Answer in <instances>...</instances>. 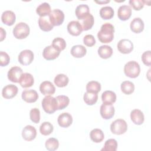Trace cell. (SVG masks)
<instances>
[{"label": "cell", "instance_id": "6da1fadb", "mask_svg": "<svg viewBox=\"0 0 151 151\" xmlns=\"http://www.w3.org/2000/svg\"><path fill=\"white\" fill-rule=\"evenodd\" d=\"M114 26L110 23L106 22L101 25L100 30L98 32V39L102 43H109L114 38Z\"/></svg>", "mask_w": 151, "mask_h": 151}, {"label": "cell", "instance_id": "7a4b0ae2", "mask_svg": "<svg viewBox=\"0 0 151 151\" xmlns=\"http://www.w3.org/2000/svg\"><path fill=\"white\" fill-rule=\"evenodd\" d=\"M124 72L129 77L136 78L140 73V65L135 61H130L124 65Z\"/></svg>", "mask_w": 151, "mask_h": 151}, {"label": "cell", "instance_id": "3957f363", "mask_svg": "<svg viewBox=\"0 0 151 151\" xmlns=\"http://www.w3.org/2000/svg\"><path fill=\"white\" fill-rule=\"evenodd\" d=\"M42 107L47 113H54L57 110H58L56 99L51 96H45L42 100Z\"/></svg>", "mask_w": 151, "mask_h": 151}, {"label": "cell", "instance_id": "277c9868", "mask_svg": "<svg viewBox=\"0 0 151 151\" xmlns=\"http://www.w3.org/2000/svg\"><path fill=\"white\" fill-rule=\"evenodd\" d=\"M30 29L28 24L25 22H19L13 29V35L17 39H24L29 34Z\"/></svg>", "mask_w": 151, "mask_h": 151}, {"label": "cell", "instance_id": "5b68a950", "mask_svg": "<svg viewBox=\"0 0 151 151\" xmlns=\"http://www.w3.org/2000/svg\"><path fill=\"white\" fill-rule=\"evenodd\" d=\"M127 130V124L126 121L122 119H116L110 125L111 132L115 134H124Z\"/></svg>", "mask_w": 151, "mask_h": 151}, {"label": "cell", "instance_id": "8992f818", "mask_svg": "<svg viewBox=\"0 0 151 151\" xmlns=\"http://www.w3.org/2000/svg\"><path fill=\"white\" fill-rule=\"evenodd\" d=\"M48 17L53 26H59L61 25L64 20V14L59 9H54L51 11Z\"/></svg>", "mask_w": 151, "mask_h": 151}, {"label": "cell", "instance_id": "52a82bcc", "mask_svg": "<svg viewBox=\"0 0 151 151\" xmlns=\"http://www.w3.org/2000/svg\"><path fill=\"white\" fill-rule=\"evenodd\" d=\"M34 55L32 51L25 50L22 51L18 55V61L22 65H27L30 64L34 60Z\"/></svg>", "mask_w": 151, "mask_h": 151}, {"label": "cell", "instance_id": "ba28073f", "mask_svg": "<svg viewBox=\"0 0 151 151\" xmlns=\"http://www.w3.org/2000/svg\"><path fill=\"white\" fill-rule=\"evenodd\" d=\"M117 49L122 54H129L133 50V42L128 39L120 40L117 43Z\"/></svg>", "mask_w": 151, "mask_h": 151}, {"label": "cell", "instance_id": "9c48e42d", "mask_svg": "<svg viewBox=\"0 0 151 151\" xmlns=\"http://www.w3.org/2000/svg\"><path fill=\"white\" fill-rule=\"evenodd\" d=\"M23 71L21 68L18 66H14L9 70L7 76L9 81L13 83H19Z\"/></svg>", "mask_w": 151, "mask_h": 151}, {"label": "cell", "instance_id": "30bf717a", "mask_svg": "<svg viewBox=\"0 0 151 151\" xmlns=\"http://www.w3.org/2000/svg\"><path fill=\"white\" fill-rule=\"evenodd\" d=\"M114 107L112 104L103 103L100 106V113L101 117L106 120L112 118L114 114Z\"/></svg>", "mask_w": 151, "mask_h": 151}, {"label": "cell", "instance_id": "8fae6325", "mask_svg": "<svg viewBox=\"0 0 151 151\" xmlns=\"http://www.w3.org/2000/svg\"><path fill=\"white\" fill-rule=\"evenodd\" d=\"M60 54V51L52 45L46 47L42 52L43 57L47 60H52L57 58Z\"/></svg>", "mask_w": 151, "mask_h": 151}, {"label": "cell", "instance_id": "7c38bea8", "mask_svg": "<svg viewBox=\"0 0 151 151\" xmlns=\"http://www.w3.org/2000/svg\"><path fill=\"white\" fill-rule=\"evenodd\" d=\"M18 91V88L15 85L8 84L2 88V95L5 99H11L17 94Z\"/></svg>", "mask_w": 151, "mask_h": 151}, {"label": "cell", "instance_id": "4fadbf2b", "mask_svg": "<svg viewBox=\"0 0 151 151\" xmlns=\"http://www.w3.org/2000/svg\"><path fill=\"white\" fill-rule=\"evenodd\" d=\"M36 136L37 130L34 126L27 125L24 127L22 132V136L25 140L31 141L35 138Z\"/></svg>", "mask_w": 151, "mask_h": 151}, {"label": "cell", "instance_id": "5bb4252c", "mask_svg": "<svg viewBox=\"0 0 151 151\" xmlns=\"http://www.w3.org/2000/svg\"><path fill=\"white\" fill-rule=\"evenodd\" d=\"M67 31L71 35L73 36H78L83 31V28L80 22L77 21H72L67 25Z\"/></svg>", "mask_w": 151, "mask_h": 151}, {"label": "cell", "instance_id": "9a60e30c", "mask_svg": "<svg viewBox=\"0 0 151 151\" xmlns=\"http://www.w3.org/2000/svg\"><path fill=\"white\" fill-rule=\"evenodd\" d=\"M21 96L23 100L29 103L35 102L39 97L37 92L32 89L24 90L22 92Z\"/></svg>", "mask_w": 151, "mask_h": 151}, {"label": "cell", "instance_id": "2e32d148", "mask_svg": "<svg viewBox=\"0 0 151 151\" xmlns=\"http://www.w3.org/2000/svg\"><path fill=\"white\" fill-rule=\"evenodd\" d=\"M57 122L60 126L66 128L72 124L73 117L70 113L64 112L58 116Z\"/></svg>", "mask_w": 151, "mask_h": 151}, {"label": "cell", "instance_id": "e0dca14e", "mask_svg": "<svg viewBox=\"0 0 151 151\" xmlns=\"http://www.w3.org/2000/svg\"><path fill=\"white\" fill-rule=\"evenodd\" d=\"M40 90L42 94L50 96L55 93V88L53 84L50 81H44L41 83L40 86Z\"/></svg>", "mask_w": 151, "mask_h": 151}, {"label": "cell", "instance_id": "ac0fdd59", "mask_svg": "<svg viewBox=\"0 0 151 151\" xmlns=\"http://www.w3.org/2000/svg\"><path fill=\"white\" fill-rule=\"evenodd\" d=\"M132 15L131 8L126 5H121L117 11L118 18L121 21H126L130 18Z\"/></svg>", "mask_w": 151, "mask_h": 151}, {"label": "cell", "instance_id": "d6986e66", "mask_svg": "<svg viewBox=\"0 0 151 151\" xmlns=\"http://www.w3.org/2000/svg\"><path fill=\"white\" fill-rule=\"evenodd\" d=\"M1 20L2 22L6 25H12L16 20V16L14 12L12 11H5L3 12L1 16Z\"/></svg>", "mask_w": 151, "mask_h": 151}, {"label": "cell", "instance_id": "ffe728a7", "mask_svg": "<svg viewBox=\"0 0 151 151\" xmlns=\"http://www.w3.org/2000/svg\"><path fill=\"white\" fill-rule=\"evenodd\" d=\"M144 22L139 17L134 18L130 22V29L134 33H140L144 29Z\"/></svg>", "mask_w": 151, "mask_h": 151}, {"label": "cell", "instance_id": "44dd1931", "mask_svg": "<svg viewBox=\"0 0 151 151\" xmlns=\"http://www.w3.org/2000/svg\"><path fill=\"white\" fill-rule=\"evenodd\" d=\"M19 83L21 87L23 88L30 87L33 85L34 83V77L30 73H23L20 78Z\"/></svg>", "mask_w": 151, "mask_h": 151}, {"label": "cell", "instance_id": "7402d4cb", "mask_svg": "<svg viewBox=\"0 0 151 151\" xmlns=\"http://www.w3.org/2000/svg\"><path fill=\"white\" fill-rule=\"evenodd\" d=\"M75 13L77 18L79 20H81L90 14L89 7L86 4H80L77 6Z\"/></svg>", "mask_w": 151, "mask_h": 151}, {"label": "cell", "instance_id": "603a6c76", "mask_svg": "<svg viewBox=\"0 0 151 151\" xmlns=\"http://www.w3.org/2000/svg\"><path fill=\"white\" fill-rule=\"evenodd\" d=\"M130 118L132 121L137 125L143 124L145 117L143 112L139 109H134L130 113Z\"/></svg>", "mask_w": 151, "mask_h": 151}, {"label": "cell", "instance_id": "cb8c5ba5", "mask_svg": "<svg viewBox=\"0 0 151 151\" xmlns=\"http://www.w3.org/2000/svg\"><path fill=\"white\" fill-rule=\"evenodd\" d=\"M38 25L40 29L45 32L51 31L54 27L51 24L48 16L40 17L38 19Z\"/></svg>", "mask_w": 151, "mask_h": 151}, {"label": "cell", "instance_id": "d4e9b609", "mask_svg": "<svg viewBox=\"0 0 151 151\" xmlns=\"http://www.w3.org/2000/svg\"><path fill=\"white\" fill-rule=\"evenodd\" d=\"M101 100L103 103L112 104L116 100V94L110 90H106L101 94Z\"/></svg>", "mask_w": 151, "mask_h": 151}, {"label": "cell", "instance_id": "484cf974", "mask_svg": "<svg viewBox=\"0 0 151 151\" xmlns=\"http://www.w3.org/2000/svg\"><path fill=\"white\" fill-rule=\"evenodd\" d=\"M70 52L71 54L76 58H81L86 55L87 50L86 47L82 45H76L72 47Z\"/></svg>", "mask_w": 151, "mask_h": 151}, {"label": "cell", "instance_id": "4316f807", "mask_svg": "<svg viewBox=\"0 0 151 151\" xmlns=\"http://www.w3.org/2000/svg\"><path fill=\"white\" fill-rule=\"evenodd\" d=\"M98 54L99 56L103 59H107L110 58L113 54V49L112 48L107 45H101L98 48Z\"/></svg>", "mask_w": 151, "mask_h": 151}, {"label": "cell", "instance_id": "83f0119b", "mask_svg": "<svg viewBox=\"0 0 151 151\" xmlns=\"http://www.w3.org/2000/svg\"><path fill=\"white\" fill-rule=\"evenodd\" d=\"M51 11V6L47 2H44L40 4L36 9L37 14L40 15V17L48 16Z\"/></svg>", "mask_w": 151, "mask_h": 151}, {"label": "cell", "instance_id": "f1b7e54d", "mask_svg": "<svg viewBox=\"0 0 151 151\" xmlns=\"http://www.w3.org/2000/svg\"><path fill=\"white\" fill-rule=\"evenodd\" d=\"M94 19L93 16L90 13L85 18L80 20V24L82 26L83 31H87L92 28L94 25Z\"/></svg>", "mask_w": 151, "mask_h": 151}, {"label": "cell", "instance_id": "f546056e", "mask_svg": "<svg viewBox=\"0 0 151 151\" xmlns=\"http://www.w3.org/2000/svg\"><path fill=\"white\" fill-rule=\"evenodd\" d=\"M90 137L92 141L95 143L101 142L104 138L103 131L99 129H94L90 133Z\"/></svg>", "mask_w": 151, "mask_h": 151}, {"label": "cell", "instance_id": "4dcf8cb0", "mask_svg": "<svg viewBox=\"0 0 151 151\" xmlns=\"http://www.w3.org/2000/svg\"><path fill=\"white\" fill-rule=\"evenodd\" d=\"M54 81L57 87H64L68 84L69 79L66 75L64 74H59L55 77Z\"/></svg>", "mask_w": 151, "mask_h": 151}, {"label": "cell", "instance_id": "1f68e13d", "mask_svg": "<svg viewBox=\"0 0 151 151\" xmlns=\"http://www.w3.org/2000/svg\"><path fill=\"white\" fill-rule=\"evenodd\" d=\"M100 15L103 19H110L114 16V10L111 6H103L100 10Z\"/></svg>", "mask_w": 151, "mask_h": 151}, {"label": "cell", "instance_id": "d6a6232c", "mask_svg": "<svg viewBox=\"0 0 151 151\" xmlns=\"http://www.w3.org/2000/svg\"><path fill=\"white\" fill-rule=\"evenodd\" d=\"M120 88L122 91L125 94H130L134 90V84L130 81H124L121 83Z\"/></svg>", "mask_w": 151, "mask_h": 151}, {"label": "cell", "instance_id": "836d02e7", "mask_svg": "<svg viewBox=\"0 0 151 151\" xmlns=\"http://www.w3.org/2000/svg\"><path fill=\"white\" fill-rule=\"evenodd\" d=\"M83 99L84 102L87 105H93L94 104L98 99V95L97 93H90V92H86L83 96Z\"/></svg>", "mask_w": 151, "mask_h": 151}, {"label": "cell", "instance_id": "e575fe53", "mask_svg": "<svg viewBox=\"0 0 151 151\" xmlns=\"http://www.w3.org/2000/svg\"><path fill=\"white\" fill-rule=\"evenodd\" d=\"M57 102L58 110H62L68 106L70 103L69 98L64 95H60L55 97Z\"/></svg>", "mask_w": 151, "mask_h": 151}, {"label": "cell", "instance_id": "d590c367", "mask_svg": "<svg viewBox=\"0 0 151 151\" xmlns=\"http://www.w3.org/2000/svg\"><path fill=\"white\" fill-rule=\"evenodd\" d=\"M53 126L49 122H43L40 127V133L44 136H48L53 132Z\"/></svg>", "mask_w": 151, "mask_h": 151}, {"label": "cell", "instance_id": "8d00e7d4", "mask_svg": "<svg viewBox=\"0 0 151 151\" xmlns=\"http://www.w3.org/2000/svg\"><path fill=\"white\" fill-rule=\"evenodd\" d=\"M87 92L98 93L101 90V84L96 81H90L86 85Z\"/></svg>", "mask_w": 151, "mask_h": 151}, {"label": "cell", "instance_id": "74e56055", "mask_svg": "<svg viewBox=\"0 0 151 151\" xmlns=\"http://www.w3.org/2000/svg\"><path fill=\"white\" fill-rule=\"evenodd\" d=\"M45 148L49 151H54L58 149L59 146L58 140L54 137L48 139L45 143Z\"/></svg>", "mask_w": 151, "mask_h": 151}, {"label": "cell", "instance_id": "f35d334b", "mask_svg": "<svg viewBox=\"0 0 151 151\" xmlns=\"http://www.w3.org/2000/svg\"><path fill=\"white\" fill-rule=\"evenodd\" d=\"M117 148V142L114 139H109L107 140L101 150L104 151H116Z\"/></svg>", "mask_w": 151, "mask_h": 151}, {"label": "cell", "instance_id": "ab89813d", "mask_svg": "<svg viewBox=\"0 0 151 151\" xmlns=\"http://www.w3.org/2000/svg\"><path fill=\"white\" fill-rule=\"evenodd\" d=\"M51 45L60 51L64 50L66 47L65 41L63 38L60 37L54 38L52 40Z\"/></svg>", "mask_w": 151, "mask_h": 151}, {"label": "cell", "instance_id": "60d3db41", "mask_svg": "<svg viewBox=\"0 0 151 151\" xmlns=\"http://www.w3.org/2000/svg\"><path fill=\"white\" fill-rule=\"evenodd\" d=\"M29 117L31 120L35 123H38L40 120V111L37 108H33L29 111Z\"/></svg>", "mask_w": 151, "mask_h": 151}, {"label": "cell", "instance_id": "b9f144b4", "mask_svg": "<svg viewBox=\"0 0 151 151\" xmlns=\"http://www.w3.org/2000/svg\"><path fill=\"white\" fill-rule=\"evenodd\" d=\"M129 4L132 8L136 11H139L142 9L145 5V1L142 0H130Z\"/></svg>", "mask_w": 151, "mask_h": 151}, {"label": "cell", "instance_id": "7bdbcfd3", "mask_svg": "<svg viewBox=\"0 0 151 151\" xmlns=\"http://www.w3.org/2000/svg\"><path fill=\"white\" fill-rule=\"evenodd\" d=\"M10 62V57L9 55L4 52L1 51L0 52V65L1 67H4L7 65Z\"/></svg>", "mask_w": 151, "mask_h": 151}, {"label": "cell", "instance_id": "ee69618b", "mask_svg": "<svg viewBox=\"0 0 151 151\" xmlns=\"http://www.w3.org/2000/svg\"><path fill=\"white\" fill-rule=\"evenodd\" d=\"M83 43L87 47H92L96 44V40L93 35L88 34L84 37Z\"/></svg>", "mask_w": 151, "mask_h": 151}, {"label": "cell", "instance_id": "f6af8a7d", "mask_svg": "<svg viewBox=\"0 0 151 151\" xmlns=\"http://www.w3.org/2000/svg\"><path fill=\"white\" fill-rule=\"evenodd\" d=\"M142 60L144 64L147 66H150L151 65V51H146L144 52L142 55Z\"/></svg>", "mask_w": 151, "mask_h": 151}, {"label": "cell", "instance_id": "bcb514c9", "mask_svg": "<svg viewBox=\"0 0 151 151\" xmlns=\"http://www.w3.org/2000/svg\"><path fill=\"white\" fill-rule=\"evenodd\" d=\"M1 29V41H3L4 38H5L6 37V31L3 29V28L1 27L0 28Z\"/></svg>", "mask_w": 151, "mask_h": 151}, {"label": "cell", "instance_id": "7dc6e473", "mask_svg": "<svg viewBox=\"0 0 151 151\" xmlns=\"http://www.w3.org/2000/svg\"><path fill=\"white\" fill-rule=\"evenodd\" d=\"M95 2L97 4H106V3H108L110 2V1H95Z\"/></svg>", "mask_w": 151, "mask_h": 151}]
</instances>
